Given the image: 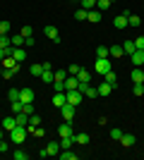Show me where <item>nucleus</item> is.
Segmentation results:
<instances>
[{
  "label": "nucleus",
  "mask_w": 144,
  "mask_h": 160,
  "mask_svg": "<svg viewBox=\"0 0 144 160\" xmlns=\"http://www.w3.org/2000/svg\"><path fill=\"white\" fill-rule=\"evenodd\" d=\"M7 134H10V141L19 146V143H24V139H27V134H29V132H27V127H19V124H17L12 132H7Z\"/></svg>",
  "instance_id": "obj_1"
},
{
  "label": "nucleus",
  "mask_w": 144,
  "mask_h": 160,
  "mask_svg": "<svg viewBox=\"0 0 144 160\" xmlns=\"http://www.w3.org/2000/svg\"><path fill=\"white\" fill-rule=\"evenodd\" d=\"M65 96H67V103H70V105H75V108L84 100V93H82V91H77V88H72V91H65Z\"/></svg>",
  "instance_id": "obj_2"
},
{
  "label": "nucleus",
  "mask_w": 144,
  "mask_h": 160,
  "mask_svg": "<svg viewBox=\"0 0 144 160\" xmlns=\"http://www.w3.org/2000/svg\"><path fill=\"white\" fill-rule=\"evenodd\" d=\"M94 69H96L99 74H106V72L110 69V60H108V58H99V60H96V65H94Z\"/></svg>",
  "instance_id": "obj_3"
},
{
  "label": "nucleus",
  "mask_w": 144,
  "mask_h": 160,
  "mask_svg": "<svg viewBox=\"0 0 144 160\" xmlns=\"http://www.w3.org/2000/svg\"><path fill=\"white\" fill-rule=\"evenodd\" d=\"M60 115L65 122H72V117H75V105H70V103H65V105L60 108Z\"/></svg>",
  "instance_id": "obj_4"
},
{
  "label": "nucleus",
  "mask_w": 144,
  "mask_h": 160,
  "mask_svg": "<svg viewBox=\"0 0 144 160\" xmlns=\"http://www.w3.org/2000/svg\"><path fill=\"white\" fill-rule=\"evenodd\" d=\"M0 127L5 129V132H12V129H14V127H17V117H12V115H7L5 120L0 122Z\"/></svg>",
  "instance_id": "obj_5"
},
{
  "label": "nucleus",
  "mask_w": 144,
  "mask_h": 160,
  "mask_svg": "<svg viewBox=\"0 0 144 160\" xmlns=\"http://www.w3.org/2000/svg\"><path fill=\"white\" fill-rule=\"evenodd\" d=\"M19 100L22 103H34V91L31 88H19Z\"/></svg>",
  "instance_id": "obj_6"
},
{
  "label": "nucleus",
  "mask_w": 144,
  "mask_h": 160,
  "mask_svg": "<svg viewBox=\"0 0 144 160\" xmlns=\"http://www.w3.org/2000/svg\"><path fill=\"white\" fill-rule=\"evenodd\" d=\"M58 134H60V139L62 136H72V122H62L58 127Z\"/></svg>",
  "instance_id": "obj_7"
},
{
  "label": "nucleus",
  "mask_w": 144,
  "mask_h": 160,
  "mask_svg": "<svg viewBox=\"0 0 144 160\" xmlns=\"http://www.w3.org/2000/svg\"><path fill=\"white\" fill-rule=\"evenodd\" d=\"M3 67H5V69H14V72H19V62L14 60V58H5V60H3Z\"/></svg>",
  "instance_id": "obj_8"
},
{
  "label": "nucleus",
  "mask_w": 144,
  "mask_h": 160,
  "mask_svg": "<svg viewBox=\"0 0 144 160\" xmlns=\"http://www.w3.org/2000/svg\"><path fill=\"white\" fill-rule=\"evenodd\" d=\"M43 31H46V36L53 41V43H58V41H60V33H58V29H55V27H46Z\"/></svg>",
  "instance_id": "obj_9"
},
{
  "label": "nucleus",
  "mask_w": 144,
  "mask_h": 160,
  "mask_svg": "<svg viewBox=\"0 0 144 160\" xmlns=\"http://www.w3.org/2000/svg\"><path fill=\"white\" fill-rule=\"evenodd\" d=\"M130 60L135 62L137 67H142V65H144V50H135V53L130 55Z\"/></svg>",
  "instance_id": "obj_10"
},
{
  "label": "nucleus",
  "mask_w": 144,
  "mask_h": 160,
  "mask_svg": "<svg viewBox=\"0 0 144 160\" xmlns=\"http://www.w3.org/2000/svg\"><path fill=\"white\" fill-rule=\"evenodd\" d=\"M103 79H106V84H110L113 88L118 86V77H115V72H113V69H108V72L103 74Z\"/></svg>",
  "instance_id": "obj_11"
},
{
  "label": "nucleus",
  "mask_w": 144,
  "mask_h": 160,
  "mask_svg": "<svg viewBox=\"0 0 144 160\" xmlns=\"http://www.w3.org/2000/svg\"><path fill=\"white\" fill-rule=\"evenodd\" d=\"M46 151H48V155H60V143H58V141H51V143H48L46 146Z\"/></svg>",
  "instance_id": "obj_12"
},
{
  "label": "nucleus",
  "mask_w": 144,
  "mask_h": 160,
  "mask_svg": "<svg viewBox=\"0 0 144 160\" xmlns=\"http://www.w3.org/2000/svg\"><path fill=\"white\" fill-rule=\"evenodd\" d=\"M113 27H115V29H125V27H127V17H125V14L113 17Z\"/></svg>",
  "instance_id": "obj_13"
},
{
  "label": "nucleus",
  "mask_w": 144,
  "mask_h": 160,
  "mask_svg": "<svg viewBox=\"0 0 144 160\" xmlns=\"http://www.w3.org/2000/svg\"><path fill=\"white\" fill-rule=\"evenodd\" d=\"M77 86H79V79L67 74V79H65V91H72V88H77Z\"/></svg>",
  "instance_id": "obj_14"
},
{
  "label": "nucleus",
  "mask_w": 144,
  "mask_h": 160,
  "mask_svg": "<svg viewBox=\"0 0 144 160\" xmlns=\"http://www.w3.org/2000/svg\"><path fill=\"white\" fill-rule=\"evenodd\" d=\"M87 19L91 22V24H96V22H101V10H89V14H87Z\"/></svg>",
  "instance_id": "obj_15"
},
{
  "label": "nucleus",
  "mask_w": 144,
  "mask_h": 160,
  "mask_svg": "<svg viewBox=\"0 0 144 160\" xmlns=\"http://www.w3.org/2000/svg\"><path fill=\"white\" fill-rule=\"evenodd\" d=\"M65 103H67V96H65V93H55L53 96V105L55 108H62Z\"/></svg>",
  "instance_id": "obj_16"
},
{
  "label": "nucleus",
  "mask_w": 144,
  "mask_h": 160,
  "mask_svg": "<svg viewBox=\"0 0 144 160\" xmlns=\"http://www.w3.org/2000/svg\"><path fill=\"white\" fill-rule=\"evenodd\" d=\"M130 77H132V81H135V84H144V72L139 69V67H137V69H132Z\"/></svg>",
  "instance_id": "obj_17"
},
{
  "label": "nucleus",
  "mask_w": 144,
  "mask_h": 160,
  "mask_svg": "<svg viewBox=\"0 0 144 160\" xmlns=\"http://www.w3.org/2000/svg\"><path fill=\"white\" fill-rule=\"evenodd\" d=\"M10 58H14V60H17V62H22V60H24V58H27V50H24V48H14Z\"/></svg>",
  "instance_id": "obj_18"
},
{
  "label": "nucleus",
  "mask_w": 144,
  "mask_h": 160,
  "mask_svg": "<svg viewBox=\"0 0 144 160\" xmlns=\"http://www.w3.org/2000/svg\"><path fill=\"white\" fill-rule=\"evenodd\" d=\"M135 141H137V139H135L132 134H123V136H120V143H123V146H127V148L135 146Z\"/></svg>",
  "instance_id": "obj_19"
},
{
  "label": "nucleus",
  "mask_w": 144,
  "mask_h": 160,
  "mask_svg": "<svg viewBox=\"0 0 144 160\" xmlns=\"http://www.w3.org/2000/svg\"><path fill=\"white\" fill-rule=\"evenodd\" d=\"M14 117H17V124H19V127H27V124H29V117H31V115H27V112H17Z\"/></svg>",
  "instance_id": "obj_20"
},
{
  "label": "nucleus",
  "mask_w": 144,
  "mask_h": 160,
  "mask_svg": "<svg viewBox=\"0 0 144 160\" xmlns=\"http://www.w3.org/2000/svg\"><path fill=\"white\" fill-rule=\"evenodd\" d=\"M108 55H113V58H123L125 50H123V46H110L108 48Z\"/></svg>",
  "instance_id": "obj_21"
},
{
  "label": "nucleus",
  "mask_w": 144,
  "mask_h": 160,
  "mask_svg": "<svg viewBox=\"0 0 144 160\" xmlns=\"http://www.w3.org/2000/svg\"><path fill=\"white\" fill-rule=\"evenodd\" d=\"M96 91H99V96H110V91H113V86H110V84H106V81H103L101 86H96Z\"/></svg>",
  "instance_id": "obj_22"
},
{
  "label": "nucleus",
  "mask_w": 144,
  "mask_h": 160,
  "mask_svg": "<svg viewBox=\"0 0 144 160\" xmlns=\"http://www.w3.org/2000/svg\"><path fill=\"white\" fill-rule=\"evenodd\" d=\"M123 50H125L127 55H132L135 50H137V46H135V41H130V38H127V41L123 43Z\"/></svg>",
  "instance_id": "obj_23"
},
{
  "label": "nucleus",
  "mask_w": 144,
  "mask_h": 160,
  "mask_svg": "<svg viewBox=\"0 0 144 160\" xmlns=\"http://www.w3.org/2000/svg\"><path fill=\"white\" fill-rule=\"evenodd\" d=\"M72 143H75V134H72V136H62V139H60V148H72Z\"/></svg>",
  "instance_id": "obj_24"
},
{
  "label": "nucleus",
  "mask_w": 144,
  "mask_h": 160,
  "mask_svg": "<svg viewBox=\"0 0 144 160\" xmlns=\"http://www.w3.org/2000/svg\"><path fill=\"white\" fill-rule=\"evenodd\" d=\"M142 24V17H137V14H127V27H139Z\"/></svg>",
  "instance_id": "obj_25"
},
{
  "label": "nucleus",
  "mask_w": 144,
  "mask_h": 160,
  "mask_svg": "<svg viewBox=\"0 0 144 160\" xmlns=\"http://www.w3.org/2000/svg\"><path fill=\"white\" fill-rule=\"evenodd\" d=\"M89 134H75V143H82V146H87V143H89Z\"/></svg>",
  "instance_id": "obj_26"
},
{
  "label": "nucleus",
  "mask_w": 144,
  "mask_h": 160,
  "mask_svg": "<svg viewBox=\"0 0 144 160\" xmlns=\"http://www.w3.org/2000/svg\"><path fill=\"white\" fill-rule=\"evenodd\" d=\"M77 79L82 81V84H89V81H91V74L87 72V69H79V74H77Z\"/></svg>",
  "instance_id": "obj_27"
},
{
  "label": "nucleus",
  "mask_w": 144,
  "mask_h": 160,
  "mask_svg": "<svg viewBox=\"0 0 144 160\" xmlns=\"http://www.w3.org/2000/svg\"><path fill=\"white\" fill-rule=\"evenodd\" d=\"M62 160H77V153H72L70 148H62V153H60Z\"/></svg>",
  "instance_id": "obj_28"
},
{
  "label": "nucleus",
  "mask_w": 144,
  "mask_h": 160,
  "mask_svg": "<svg viewBox=\"0 0 144 160\" xmlns=\"http://www.w3.org/2000/svg\"><path fill=\"white\" fill-rule=\"evenodd\" d=\"M79 2H82V10H87V12L96 10V0H79Z\"/></svg>",
  "instance_id": "obj_29"
},
{
  "label": "nucleus",
  "mask_w": 144,
  "mask_h": 160,
  "mask_svg": "<svg viewBox=\"0 0 144 160\" xmlns=\"http://www.w3.org/2000/svg\"><path fill=\"white\" fill-rule=\"evenodd\" d=\"M41 79L46 81V84H53V81H55V77H53V72H51V69H43V74H41Z\"/></svg>",
  "instance_id": "obj_30"
},
{
  "label": "nucleus",
  "mask_w": 144,
  "mask_h": 160,
  "mask_svg": "<svg viewBox=\"0 0 144 160\" xmlns=\"http://www.w3.org/2000/svg\"><path fill=\"white\" fill-rule=\"evenodd\" d=\"M110 5H113L110 0H96V10H101V12H103V10H108Z\"/></svg>",
  "instance_id": "obj_31"
},
{
  "label": "nucleus",
  "mask_w": 144,
  "mask_h": 160,
  "mask_svg": "<svg viewBox=\"0 0 144 160\" xmlns=\"http://www.w3.org/2000/svg\"><path fill=\"white\" fill-rule=\"evenodd\" d=\"M10 46H12V36H7V33L0 36V48H10Z\"/></svg>",
  "instance_id": "obj_32"
},
{
  "label": "nucleus",
  "mask_w": 144,
  "mask_h": 160,
  "mask_svg": "<svg viewBox=\"0 0 144 160\" xmlns=\"http://www.w3.org/2000/svg\"><path fill=\"white\" fill-rule=\"evenodd\" d=\"M29 72H31V77H41V74H43V65H31Z\"/></svg>",
  "instance_id": "obj_33"
},
{
  "label": "nucleus",
  "mask_w": 144,
  "mask_h": 160,
  "mask_svg": "<svg viewBox=\"0 0 144 160\" xmlns=\"http://www.w3.org/2000/svg\"><path fill=\"white\" fill-rule=\"evenodd\" d=\"M7 98H10V103H12V100H19V88H10V91H7Z\"/></svg>",
  "instance_id": "obj_34"
},
{
  "label": "nucleus",
  "mask_w": 144,
  "mask_h": 160,
  "mask_svg": "<svg viewBox=\"0 0 144 160\" xmlns=\"http://www.w3.org/2000/svg\"><path fill=\"white\" fill-rule=\"evenodd\" d=\"M12 46L14 48H22V46H24V36H22V33H19V36H12Z\"/></svg>",
  "instance_id": "obj_35"
},
{
  "label": "nucleus",
  "mask_w": 144,
  "mask_h": 160,
  "mask_svg": "<svg viewBox=\"0 0 144 160\" xmlns=\"http://www.w3.org/2000/svg\"><path fill=\"white\" fill-rule=\"evenodd\" d=\"M14 160H29V153H27V151H14Z\"/></svg>",
  "instance_id": "obj_36"
},
{
  "label": "nucleus",
  "mask_w": 144,
  "mask_h": 160,
  "mask_svg": "<svg viewBox=\"0 0 144 160\" xmlns=\"http://www.w3.org/2000/svg\"><path fill=\"white\" fill-rule=\"evenodd\" d=\"M96 58H108V48L99 46V48H96Z\"/></svg>",
  "instance_id": "obj_37"
},
{
  "label": "nucleus",
  "mask_w": 144,
  "mask_h": 160,
  "mask_svg": "<svg viewBox=\"0 0 144 160\" xmlns=\"http://www.w3.org/2000/svg\"><path fill=\"white\" fill-rule=\"evenodd\" d=\"M53 88L55 93H65V81H53Z\"/></svg>",
  "instance_id": "obj_38"
},
{
  "label": "nucleus",
  "mask_w": 144,
  "mask_h": 160,
  "mask_svg": "<svg viewBox=\"0 0 144 160\" xmlns=\"http://www.w3.org/2000/svg\"><path fill=\"white\" fill-rule=\"evenodd\" d=\"M10 22H0V36H5V33H10Z\"/></svg>",
  "instance_id": "obj_39"
},
{
  "label": "nucleus",
  "mask_w": 144,
  "mask_h": 160,
  "mask_svg": "<svg viewBox=\"0 0 144 160\" xmlns=\"http://www.w3.org/2000/svg\"><path fill=\"white\" fill-rule=\"evenodd\" d=\"M87 14H89V12L79 7V10H75V19H79V22H82V19H87Z\"/></svg>",
  "instance_id": "obj_40"
},
{
  "label": "nucleus",
  "mask_w": 144,
  "mask_h": 160,
  "mask_svg": "<svg viewBox=\"0 0 144 160\" xmlns=\"http://www.w3.org/2000/svg\"><path fill=\"white\" fill-rule=\"evenodd\" d=\"M53 77H55V81H65V79H67V72H65V69H58Z\"/></svg>",
  "instance_id": "obj_41"
},
{
  "label": "nucleus",
  "mask_w": 144,
  "mask_h": 160,
  "mask_svg": "<svg viewBox=\"0 0 144 160\" xmlns=\"http://www.w3.org/2000/svg\"><path fill=\"white\" fill-rule=\"evenodd\" d=\"M22 108H24V103H22V100H12V112H14V115L22 112Z\"/></svg>",
  "instance_id": "obj_42"
},
{
  "label": "nucleus",
  "mask_w": 144,
  "mask_h": 160,
  "mask_svg": "<svg viewBox=\"0 0 144 160\" xmlns=\"http://www.w3.org/2000/svg\"><path fill=\"white\" fill-rule=\"evenodd\" d=\"M120 136H123V132H120V129H110V139H113V141H120Z\"/></svg>",
  "instance_id": "obj_43"
},
{
  "label": "nucleus",
  "mask_w": 144,
  "mask_h": 160,
  "mask_svg": "<svg viewBox=\"0 0 144 160\" xmlns=\"http://www.w3.org/2000/svg\"><path fill=\"white\" fill-rule=\"evenodd\" d=\"M22 36H24V38H29V36H34V29H31V27H22Z\"/></svg>",
  "instance_id": "obj_44"
},
{
  "label": "nucleus",
  "mask_w": 144,
  "mask_h": 160,
  "mask_svg": "<svg viewBox=\"0 0 144 160\" xmlns=\"http://www.w3.org/2000/svg\"><path fill=\"white\" fill-rule=\"evenodd\" d=\"M79 69H82V67H79V65H70L67 74H70V77H77V74H79Z\"/></svg>",
  "instance_id": "obj_45"
},
{
  "label": "nucleus",
  "mask_w": 144,
  "mask_h": 160,
  "mask_svg": "<svg viewBox=\"0 0 144 160\" xmlns=\"http://www.w3.org/2000/svg\"><path fill=\"white\" fill-rule=\"evenodd\" d=\"M29 134H34V136H39V139H41V136H43V134H46V132H43V127H41V124H39V127H34V129H31V132H29Z\"/></svg>",
  "instance_id": "obj_46"
},
{
  "label": "nucleus",
  "mask_w": 144,
  "mask_h": 160,
  "mask_svg": "<svg viewBox=\"0 0 144 160\" xmlns=\"http://www.w3.org/2000/svg\"><path fill=\"white\" fill-rule=\"evenodd\" d=\"M22 112H27V115H34V103H24Z\"/></svg>",
  "instance_id": "obj_47"
},
{
  "label": "nucleus",
  "mask_w": 144,
  "mask_h": 160,
  "mask_svg": "<svg viewBox=\"0 0 144 160\" xmlns=\"http://www.w3.org/2000/svg\"><path fill=\"white\" fill-rule=\"evenodd\" d=\"M132 93H135V96H142V93H144V84H135Z\"/></svg>",
  "instance_id": "obj_48"
},
{
  "label": "nucleus",
  "mask_w": 144,
  "mask_h": 160,
  "mask_svg": "<svg viewBox=\"0 0 144 160\" xmlns=\"http://www.w3.org/2000/svg\"><path fill=\"white\" fill-rule=\"evenodd\" d=\"M135 46H137V50H144V36H137V41H135Z\"/></svg>",
  "instance_id": "obj_49"
},
{
  "label": "nucleus",
  "mask_w": 144,
  "mask_h": 160,
  "mask_svg": "<svg viewBox=\"0 0 144 160\" xmlns=\"http://www.w3.org/2000/svg\"><path fill=\"white\" fill-rule=\"evenodd\" d=\"M14 74H17L14 69H5V72H3V79H12Z\"/></svg>",
  "instance_id": "obj_50"
},
{
  "label": "nucleus",
  "mask_w": 144,
  "mask_h": 160,
  "mask_svg": "<svg viewBox=\"0 0 144 160\" xmlns=\"http://www.w3.org/2000/svg\"><path fill=\"white\" fill-rule=\"evenodd\" d=\"M10 151V143L7 141H0V153H7Z\"/></svg>",
  "instance_id": "obj_51"
},
{
  "label": "nucleus",
  "mask_w": 144,
  "mask_h": 160,
  "mask_svg": "<svg viewBox=\"0 0 144 160\" xmlns=\"http://www.w3.org/2000/svg\"><path fill=\"white\" fill-rule=\"evenodd\" d=\"M24 46H27V48H34V36H29V38H24Z\"/></svg>",
  "instance_id": "obj_52"
},
{
  "label": "nucleus",
  "mask_w": 144,
  "mask_h": 160,
  "mask_svg": "<svg viewBox=\"0 0 144 160\" xmlns=\"http://www.w3.org/2000/svg\"><path fill=\"white\" fill-rule=\"evenodd\" d=\"M3 134H7V132H5V129H3V127H0V141H3Z\"/></svg>",
  "instance_id": "obj_53"
},
{
  "label": "nucleus",
  "mask_w": 144,
  "mask_h": 160,
  "mask_svg": "<svg viewBox=\"0 0 144 160\" xmlns=\"http://www.w3.org/2000/svg\"><path fill=\"white\" fill-rule=\"evenodd\" d=\"M110 2H115V0H110Z\"/></svg>",
  "instance_id": "obj_54"
}]
</instances>
